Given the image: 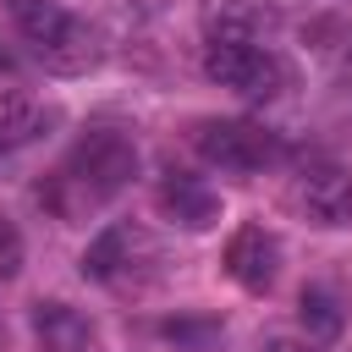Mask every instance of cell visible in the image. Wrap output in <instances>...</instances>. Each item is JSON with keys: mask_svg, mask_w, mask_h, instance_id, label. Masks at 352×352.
<instances>
[{"mask_svg": "<svg viewBox=\"0 0 352 352\" xmlns=\"http://www.w3.org/2000/svg\"><path fill=\"white\" fill-rule=\"evenodd\" d=\"M11 6V22H16V33L33 44V55L50 66V72H88L94 60H99V50H94V33L66 11V6H55V0H6Z\"/></svg>", "mask_w": 352, "mask_h": 352, "instance_id": "cell-1", "label": "cell"}, {"mask_svg": "<svg viewBox=\"0 0 352 352\" xmlns=\"http://www.w3.org/2000/svg\"><path fill=\"white\" fill-rule=\"evenodd\" d=\"M132 176H138V148H132V138H121L116 126L82 132L77 148H72V160H66V170H60V182H72L88 204L116 198L121 187H132Z\"/></svg>", "mask_w": 352, "mask_h": 352, "instance_id": "cell-2", "label": "cell"}, {"mask_svg": "<svg viewBox=\"0 0 352 352\" xmlns=\"http://www.w3.org/2000/svg\"><path fill=\"white\" fill-rule=\"evenodd\" d=\"M204 72H209L220 88L248 94V99H270L275 82H280L275 55H264L253 38H209V50H204Z\"/></svg>", "mask_w": 352, "mask_h": 352, "instance_id": "cell-3", "label": "cell"}, {"mask_svg": "<svg viewBox=\"0 0 352 352\" xmlns=\"http://www.w3.org/2000/svg\"><path fill=\"white\" fill-rule=\"evenodd\" d=\"M192 148L220 170H264L280 154L275 138L264 126H253V121H198L192 126Z\"/></svg>", "mask_w": 352, "mask_h": 352, "instance_id": "cell-4", "label": "cell"}, {"mask_svg": "<svg viewBox=\"0 0 352 352\" xmlns=\"http://www.w3.org/2000/svg\"><path fill=\"white\" fill-rule=\"evenodd\" d=\"M226 275L236 286H248V292H270L275 275H280V242L264 226H242L226 242Z\"/></svg>", "mask_w": 352, "mask_h": 352, "instance_id": "cell-5", "label": "cell"}, {"mask_svg": "<svg viewBox=\"0 0 352 352\" xmlns=\"http://www.w3.org/2000/svg\"><path fill=\"white\" fill-rule=\"evenodd\" d=\"M154 204H160L165 220H176V226H187V231H209V226L220 220V192L204 187V182L187 176V170H170V176L154 187Z\"/></svg>", "mask_w": 352, "mask_h": 352, "instance_id": "cell-6", "label": "cell"}, {"mask_svg": "<svg viewBox=\"0 0 352 352\" xmlns=\"http://www.w3.org/2000/svg\"><path fill=\"white\" fill-rule=\"evenodd\" d=\"M297 204L314 226H346L352 220V176L341 165H308L297 182Z\"/></svg>", "mask_w": 352, "mask_h": 352, "instance_id": "cell-7", "label": "cell"}, {"mask_svg": "<svg viewBox=\"0 0 352 352\" xmlns=\"http://www.w3.org/2000/svg\"><path fill=\"white\" fill-rule=\"evenodd\" d=\"M33 336H38L44 352H88L94 346V324L72 302H38L33 308Z\"/></svg>", "mask_w": 352, "mask_h": 352, "instance_id": "cell-8", "label": "cell"}, {"mask_svg": "<svg viewBox=\"0 0 352 352\" xmlns=\"http://www.w3.org/2000/svg\"><path fill=\"white\" fill-rule=\"evenodd\" d=\"M50 121H55V110H44L38 99H28V94H0V154L38 143Z\"/></svg>", "mask_w": 352, "mask_h": 352, "instance_id": "cell-9", "label": "cell"}, {"mask_svg": "<svg viewBox=\"0 0 352 352\" xmlns=\"http://www.w3.org/2000/svg\"><path fill=\"white\" fill-rule=\"evenodd\" d=\"M126 248H132V231H126V226H110L104 236L88 242V253H82V275H88V280H116V270L126 264Z\"/></svg>", "mask_w": 352, "mask_h": 352, "instance_id": "cell-10", "label": "cell"}, {"mask_svg": "<svg viewBox=\"0 0 352 352\" xmlns=\"http://www.w3.org/2000/svg\"><path fill=\"white\" fill-rule=\"evenodd\" d=\"M297 314H302V330H308V341H330V336H341V302H336L324 286H302V297H297Z\"/></svg>", "mask_w": 352, "mask_h": 352, "instance_id": "cell-11", "label": "cell"}, {"mask_svg": "<svg viewBox=\"0 0 352 352\" xmlns=\"http://www.w3.org/2000/svg\"><path fill=\"white\" fill-rule=\"evenodd\" d=\"M16 270H22V231H16V220L0 214V280H11Z\"/></svg>", "mask_w": 352, "mask_h": 352, "instance_id": "cell-12", "label": "cell"}, {"mask_svg": "<svg viewBox=\"0 0 352 352\" xmlns=\"http://www.w3.org/2000/svg\"><path fill=\"white\" fill-rule=\"evenodd\" d=\"M264 352H314V346H308V341H292V336H275Z\"/></svg>", "mask_w": 352, "mask_h": 352, "instance_id": "cell-13", "label": "cell"}]
</instances>
